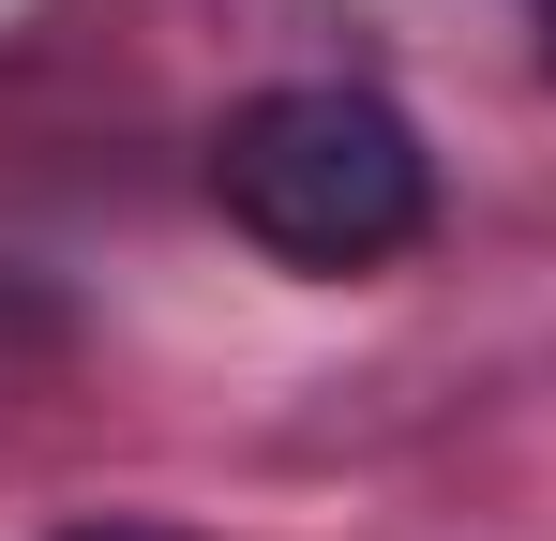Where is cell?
Masks as SVG:
<instances>
[{"mask_svg":"<svg viewBox=\"0 0 556 541\" xmlns=\"http://www.w3.org/2000/svg\"><path fill=\"white\" fill-rule=\"evenodd\" d=\"M211 196H226V226H241L256 256L346 286V270H391L437 226V151H421V121H406L391 90L286 76V90H241V105H226Z\"/></svg>","mask_w":556,"mask_h":541,"instance_id":"1","label":"cell"},{"mask_svg":"<svg viewBox=\"0 0 556 541\" xmlns=\"http://www.w3.org/2000/svg\"><path fill=\"white\" fill-rule=\"evenodd\" d=\"M61 541H181V527H61Z\"/></svg>","mask_w":556,"mask_h":541,"instance_id":"2","label":"cell"},{"mask_svg":"<svg viewBox=\"0 0 556 541\" xmlns=\"http://www.w3.org/2000/svg\"><path fill=\"white\" fill-rule=\"evenodd\" d=\"M527 30H542V76H556V0H527Z\"/></svg>","mask_w":556,"mask_h":541,"instance_id":"3","label":"cell"}]
</instances>
